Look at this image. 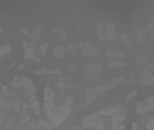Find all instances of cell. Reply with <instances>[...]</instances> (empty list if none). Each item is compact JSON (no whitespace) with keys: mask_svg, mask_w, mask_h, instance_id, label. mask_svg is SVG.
<instances>
[{"mask_svg":"<svg viewBox=\"0 0 154 130\" xmlns=\"http://www.w3.org/2000/svg\"><path fill=\"white\" fill-rule=\"evenodd\" d=\"M47 113V120H49V125H61L66 118H69V113H71V101H66L64 106H51L49 110H44Z\"/></svg>","mask_w":154,"mask_h":130,"instance_id":"obj_1","label":"cell"},{"mask_svg":"<svg viewBox=\"0 0 154 130\" xmlns=\"http://www.w3.org/2000/svg\"><path fill=\"white\" fill-rule=\"evenodd\" d=\"M149 108H154V96H152V98H147V101H142V103L137 106V113H140V116H144V113H149Z\"/></svg>","mask_w":154,"mask_h":130,"instance_id":"obj_2","label":"cell"},{"mask_svg":"<svg viewBox=\"0 0 154 130\" xmlns=\"http://www.w3.org/2000/svg\"><path fill=\"white\" fill-rule=\"evenodd\" d=\"M44 106H54V88H44Z\"/></svg>","mask_w":154,"mask_h":130,"instance_id":"obj_3","label":"cell"},{"mask_svg":"<svg viewBox=\"0 0 154 130\" xmlns=\"http://www.w3.org/2000/svg\"><path fill=\"white\" fill-rule=\"evenodd\" d=\"M147 130H154V118H152V120L147 123Z\"/></svg>","mask_w":154,"mask_h":130,"instance_id":"obj_4","label":"cell"}]
</instances>
